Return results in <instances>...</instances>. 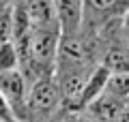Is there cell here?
Instances as JSON below:
<instances>
[{
  "instance_id": "obj_9",
  "label": "cell",
  "mask_w": 129,
  "mask_h": 122,
  "mask_svg": "<svg viewBox=\"0 0 129 122\" xmlns=\"http://www.w3.org/2000/svg\"><path fill=\"white\" fill-rule=\"evenodd\" d=\"M106 92L120 101H127L129 99V73H110Z\"/></svg>"
},
{
  "instance_id": "obj_3",
  "label": "cell",
  "mask_w": 129,
  "mask_h": 122,
  "mask_svg": "<svg viewBox=\"0 0 129 122\" xmlns=\"http://www.w3.org/2000/svg\"><path fill=\"white\" fill-rule=\"evenodd\" d=\"M127 11H129V0H86L84 22L90 19L97 26H106L114 19H120Z\"/></svg>"
},
{
  "instance_id": "obj_5",
  "label": "cell",
  "mask_w": 129,
  "mask_h": 122,
  "mask_svg": "<svg viewBox=\"0 0 129 122\" xmlns=\"http://www.w3.org/2000/svg\"><path fill=\"white\" fill-rule=\"evenodd\" d=\"M123 107H125V101L116 99V96L108 94V92L103 90L95 101H90V103L84 107V111H86L88 116H92L97 122H120Z\"/></svg>"
},
{
  "instance_id": "obj_12",
  "label": "cell",
  "mask_w": 129,
  "mask_h": 122,
  "mask_svg": "<svg viewBox=\"0 0 129 122\" xmlns=\"http://www.w3.org/2000/svg\"><path fill=\"white\" fill-rule=\"evenodd\" d=\"M0 122H19L15 111H13V107H11V103L2 94V90H0Z\"/></svg>"
},
{
  "instance_id": "obj_2",
  "label": "cell",
  "mask_w": 129,
  "mask_h": 122,
  "mask_svg": "<svg viewBox=\"0 0 129 122\" xmlns=\"http://www.w3.org/2000/svg\"><path fill=\"white\" fill-rule=\"evenodd\" d=\"M28 79L19 69L13 71H2L0 73V90L11 103L15 116L19 122H28L30 113H28Z\"/></svg>"
},
{
  "instance_id": "obj_13",
  "label": "cell",
  "mask_w": 129,
  "mask_h": 122,
  "mask_svg": "<svg viewBox=\"0 0 129 122\" xmlns=\"http://www.w3.org/2000/svg\"><path fill=\"white\" fill-rule=\"evenodd\" d=\"M62 122H97V120L92 116H88L84 109H73V113H69Z\"/></svg>"
},
{
  "instance_id": "obj_14",
  "label": "cell",
  "mask_w": 129,
  "mask_h": 122,
  "mask_svg": "<svg viewBox=\"0 0 129 122\" xmlns=\"http://www.w3.org/2000/svg\"><path fill=\"white\" fill-rule=\"evenodd\" d=\"M120 36H123V41L129 45V11L123 15V19H120Z\"/></svg>"
},
{
  "instance_id": "obj_1",
  "label": "cell",
  "mask_w": 129,
  "mask_h": 122,
  "mask_svg": "<svg viewBox=\"0 0 129 122\" xmlns=\"http://www.w3.org/2000/svg\"><path fill=\"white\" fill-rule=\"evenodd\" d=\"M60 105H62V94H60V86L54 75H45L30 84V88H28L30 118H41V120L52 118Z\"/></svg>"
},
{
  "instance_id": "obj_11",
  "label": "cell",
  "mask_w": 129,
  "mask_h": 122,
  "mask_svg": "<svg viewBox=\"0 0 129 122\" xmlns=\"http://www.w3.org/2000/svg\"><path fill=\"white\" fill-rule=\"evenodd\" d=\"M13 41V2L0 7V43Z\"/></svg>"
},
{
  "instance_id": "obj_8",
  "label": "cell",
  "mask_w": 129,
  "mask_h": 122,
  "mask_svg": "<svg viewBox=\"0 0 129 122\" xmlns=\"http://www.w3.org/2000/svg\"><path fill=\"white\" fill-rule=\"evenodd\" d=\"M110 73L112 71L106 67V64H101V62L92 69L90 77H88V81H86V86H84V92H82V96H80L78 109H84L90 101H95L97 96L106 90V84H108V79H110Z\"/></svg>"
},
{
  "instance_id": "obj_4",
  "label": "cell",
  "mask_w": 129,
  "mask_h": 122,
  "mask_svg": "<svg viewBox=\"0 0 129 122\" xmlns=\"http://www.w3.org/2000/svg\"><path fill=\"white\" fill-rule=\"evenodd\" d=\"M62 34H75L84 26L86 0H54Z\"/></svg>"
},
{
  "instance_id": "obj_10",
  "label": "cell",
  "mask_w": 129,
  "mask_h": 122,
  "mask_svg": "<svg viewBox=\"0 0 129 122\" xmlns=\"http://www.w3.org/2000/svg\"><path fill=\"white\" fill-rule=\"evenodd\" d=\"M19 69V51L15 41H5L0 43V73Z\"/></svg>"
},
{
  "instance_id": "obj_6",
  "label": "cell",
  "mask_w": 129,
  "mask_h": 122,
  "mask_svg": "<svg viewBox=\"0 0 129 122\" xmlns=\"http://www.w3.org/2000/svg\"><path fill=\"white\" fill-rule=\"evenodd\" d=\"M101 64H106L112 73H129V45L120 36V28H118V36L110 41L108 49L103 51Z\"/></svg>"
},
{
  "instance_id": "obj_15",
  "label": "cell",
  "mask_w": 129,
  "mask_h": 122,
  "mask_svg": "<svg viewBox=\"0 0 129 122\" xmlns=\"http://www.w3.org/2000/svg\"><path fill=\"white\" fill-rule=\"evenodd\" d=\"M127 101H129V99H127Z\"/></svg>"
},
{
  "instance_id": "obj_7",
  "label": "cell",
  "mask_w": 129,
  "mask_h": 122,
  "mask_svg": "<svg viewBox=\"0 0 129 122\" xmlns=\"http://www.w3.org/2000/svg\"><path fill=\"white\" fill-rule=\"evenodd\" d=\"M32 19V28H60L54 0H24Z\"/></svg>"
}]
</instances>
